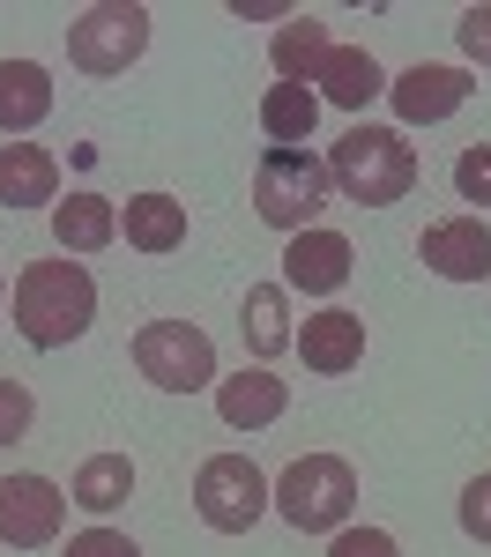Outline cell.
<instances>
[{
	"mask_svg": "<svg viewBox=\"0 0 491 557\" xmlns=\"http://www.w3.org/2000/svg\"><path fill=\"white\" fill-rule=\"evenodd\" d=\"M97 320V283L83 260H30L15 275V335L30 349H67Z\"/></svg>",
	"mask_w": 491,
	"mask_h": 557,
	"instance_id": "obj_1",
	"label": "cell"
},
{
	"mask_svg": "<svg viewBox=\"0 0 491 557\" xmlns=\"http://www.w3.org/2000/svg\"><path fill=\"white\" fill-rule=\"evenodd\" d=\"M328 178H335V194L357 201V209H395L402 194L417 186V149H409L402 127H365V120H357V127L328 149Z\"/></svg>",
	"mask_w": 491,
	"mask_h": 557,
	"instance_id": "obj_2",
	"label": "cell"
},
{
	"mask_svg": "<svg viewBox=\"0 0 491 557\" xmlns=\"http://www.w3.org/2000/svg\"><path fill=\"white\" fill-rule=\"evenodd\" d=\"M328 194H335V178H328V157H312V149H275L268 141L261 164H254V215H261L268 231H312V215L328 209Z\"/></svg>",
	"mask_w": 491,
	"mask_h": 557,
	"instance_id": "obj_3",
	"label": "cell"
},
{
	"mask_svg": "<svg viewBox=\"0 0 491 557\" xmlns=\"http://www.w3.org/2000/svg\"><path fill=\"white\" fill-rule=\"evenodd\" d=\"M268 498H275V513L291 520L298 535H335V528H351L357 469L343 461V454H306V461L283 469V483H275Z\"/></svg>",
	"mask_w": 491,
	"mask_h": 557,
	"instance_id": "obj_4",
	"label": "cell"
},
{
	"mask_svg": "<svg viewBox=\"0 0 491 557\" xmlns=\"http://www.w3.org/2000/svg\"><path fill=\"white\" fill-rule=\"evenodd\" d=\"M142 52H149V8H134V0H105L67 23V60L83 75H127Z\"/></svg>",
	"mask_w": 491,
	"mask_h": 557,
	"instance_id": "obj_5",
	"label": "cell"
},
{
	"mask_svg": "<svg viewBox=\"0 0 491 557\" xmlns=\"http://www.w3.org/2000/svg\"><path fill=\"white\" fill-rule=\"evenodd\" d=\"M134 372L164 394H201L217 380V343L194 327V320H149L134 335Z\"/></svg>",
	"mask_w": 491,
	"mask_h": 557,
	"instance_id": "obj_6",
	"label": "cell"
},
{
	"mask_svg": "<svg viewBox=\"0 0 491 557\" xmlns=\"http://www.w3.org/2000/svg\"><path fill=\"white\" fill-rule=\"evenodd\" d=\"M268 491H275V483H268L246 454H217V461H201V475H194V513L209 520L217 535H246V528L275 506Z\"/></svg>",
	"mask_w": 491,
	"mask_h": 557,
	"instance_id": "obj_7",
	"label": "cell"
},
{
	"mask_svg": "<svg viewBox=\"0 0 491 557\" xmlns=\"http://www.w3.org/2000/svg\"><path fill=\"white\" fill-rule=\"evenodd\" d=\"M67 520V491L45 475H0V543L8 550H45Z\"/></svg>",
	"mask_w": 491,
	"mask_h": 557,
	"instance_id": "obj_8",
	"label": "cell"
},
{
	"mask_svg": "<svg viewBox=\"0 0 491 557\" xmlns=\"http://www.w3.org/2000/svg\"><path fill=\"white\" fill-rule=\"evenodd\" d=\"M417 260L446 283H484L491 275V223L484 215H446L417 238Z\"/></svg>",
	"mask_w": 491,
	"mask_h": 557,
	"instance_id": "obj_9",
	"label": "cell"
},
{
	"mask_svg": "<svg viewBox=\"0 0 491 557\" xmlns=\"http://www.w3.org/2000/svg\"><path fill=\"white\" fill-rule=\"evenodd\" d=\"M469 67H432V60H417L409 75H395L388 83V97H395V120L402 127H432V120H446V112H462L469 104Z\"/></svg>",
	"mask_w": 491,
	"mask_h": 557,
	"instance_id": "obj_10",
	"label": "cell"
},
{
	"mask_svg": "<svg viewBox=\"0 0 491 557\" xmlns=\"http://www.w3.org/2000/svg\"><path fill=\"white\" fill-rule=\"evenodd\" d=\"M291 349L306 357V372L343 380L351 364H365V320H357V312H343V305H328V312H312L306 327L291 335Z\"/></svg>",
	"mask_w": 491,
	"mask_h": 557,
	"instance_id": "obj_11",
	"label": "cell"
},
{
	"mask_svg": "<svg viewBox=\"0 0 491 557\" xmlns=\"http://www.w3.org/2000/svg\"><path fill=\"white\" fill-rule=\"evenodd\" d=\"M283 283L306 290V298H335L351 283V238L343 231H298L291 253H283Z\"/></svg>",
	"mask_w": 491,
	"mask_h": 557,
	"instance_id": "obj_12",
	"label": "cell"
},
{
	"mask_svg": "<svg viewBox=\"0 0 491 557\" xmlns=\"http://www.w3.org/2000/svg\"><path fill=\"white\" fill-rule=\"evenodd\" d=\"M60 201V157L38 141H0V209H45Z\"/></svg>",
	"mask_w": 491,
	"mask_h": 557,
	"instance_id": "obj_13",
	"label": "cell"
},
{
	"mask_svg": "<svg viewBox=\"0 0 491 557\" xmlns=\"http://www.w3.org/2000/svg\"><path fill=\"white\" fill-rule=\"evenodd\" d=\"M283 409H291V386L275 380L268 364L238 372V380H217V417H223L231 431H268Z\"/></svg>",
	"mask_w": 491,
	"mask_h": 557,
	"instance_id": "obj_14",
	"label": "cell"
},
{
	"mask_svg": "<svg viewBox=\"0 0 491 557\" xmlns=\"http://www.w3.org/2000/svg\"><path fill=\"white\" fill-rule=\"evenodd\" d=\"M320 104H343V112H365L380 89H388V75H380V60L365 52V45H328V60H320Z\"/></svg>",
	"mask_w": 491,
	"mask_h": 557,
	"instance_id": "obj_15",
	"label": "cell"
},
{
	"mask_svg": "<svg viewBox=\"0 0 491 557\" xmlns=\"http://www.w3.org/2000/svg\"><path fill=\"white\" fill-rule=\"evenodd\" d=\"M52 238H60V253H97L120 238V209L105 194H67V201H52Z\"/></svg>",
	"mask_w": 491,
	"mask_h": 557,
	"instance_id": "obj_16",
	"label": "cell"
},
{
	"mask_svg": "<svg viewBox=\"0 0 491 557\" xmlns=\"http://www.w3.org/2000/svg\"><path fill=\"white\" fill-rule=\"evenodd\" d=\"M52 112V75L38 60H0V134H30Z\"/></svg>",
	"mask_w": 491,
	"mask_h": 557,
	"instance_id": "obj_17",
	"label": "cell"
},
{
	"mask_svg": "<svg viewBox=\"0 0 491 557\" xmlns=\"http://www.w3.org/2000/svg\"><path fill=\"white\" fill-rule=\"evenodd\" d=\"M120 231H127L134 253H179L186 246V201H172V194H134Z\"/></svg>",
	"mask_w": 491,
	"mask_h": 557,
	"instance_id": "obj_18",
	"label": "cell"
},
{
	"mask_svg": "<svg viewBox=\"0 0 491 557\" xmlns=\"http://www.w3.org/2000/svg\"><path fill=\"white\" fill-rule=\"evenodd\" d=\"M134 491V461L127 454H89L83 469H75V491H67V506H83V513H120Z\"/></svg>",
	"mask_w": 491,
	"mask_h": 557,
	"instance_id": "obj_19",
	"label": "cell"
},
{
	"mask_svg": "<svg viewBox=\"0 0 491 557\" xmlns=\"http://www.w3.org/2000/svg\"><path fill=\"white\" fill-rule=\"evenodd\" d=\"M312 120H320V89H306V83H275L261 97V127L275 149H306Z\"/></svg>",
	"mask_w": 491,
	"mask_h": 557,
	"instance_id": "obj_20",
	"label": "cell"
},
{
	"mask_svg": "<svg viewBox=\"0 0 491 557\" xmlns=\"http://www.w3.org/2000/svg\"><path fill=\"white\" fill-rule=\"evenodd\" d=\"M328 23H312V15H291L283 30H275V45H268V60H275V75L283 83H306L312 89V75H320V60H328Z\"/></svg>",
	"mask_w": 491,
	"mask_h": 557,
	"instance_id": "obj_21",
	"label": "cell"
},
{
	"mask_svg": "<svg viewBox=\"0 0 491 557\" xmlns=\"http://www.w3.org/2000/svg\"><path fill=\"white\" fill-rule=\"evenodd\" d=\"M238 335H246V349H254L261 364L291 349V320H283V283H254V290H246V312H238Z\"/></svg>",
	"mask_w": 491,
	"mask_h": 557,
	"instance_id": "obj_22",
	"label": "cell"
},
{
	"mask_svg": "<svg viewBox=\"0 0 491 557\" xmlns=\"http://www.w3.org/2000/svg\"><path fill=\"white\" fill-rule=\"evenodd\" d=\"M454 194L477 201V209H491V141H477V149L454 157Z\"/></svg>",
	"mask_w": 491,
	"mask_h": 557,
	"instance_id": "obj_23",
	"label": "cell"
},
{
	"mask_svg": "<svg viewBox=\"0 0 491 557\" xmlns=\"http://www.w3.org/2000/svg\"><path fill=\"white\" fill-rule=\"evenodd\" d=\"M30 417H38V401H30V386H23V380H8V372H0V446H15V438L30 431Z\"/></svg>",
	"mask_w": 491,
	"mask_h": 557,
	"instance_id": "obj_24",
	"label": "cell"
},
{
	"mask_svg": "<svg viewBox=\"0 0 491 557\" xmlns=\"http://www.w3.org/2000/svg\"><path fill=\"white\" fill-rule=\"evenodd\" d=\"M328 557H402V550H395V535H388V528H335Z\"/></svg>",
	"mask_w": 491,
	"mask_h": 557,
	"instance_id": "obj_25",
	"label": "cell"
},
{
	"mask_svg": "<svg viewBox=\"0 0 491 557\" xmlns=\"http://www.w3.org/2000/svg\"><path fill=\"white\" fill-rule=\"evenodd\" d=\"M454 38H462V60L469 67H491V8H462Z\"/></svg>",
	"mask_w": 491,
	"mask_h": 557,
	"instance_id": "obj_26",
	"label": "cell"
},
{
	"mask_svg": "<svg viewBox=\"0 0 491 557\" xmlns=\"http://www.w3.org/2000/svg\"><path fill=\"white\" fill-rule=\"evenodd\" d=\"M462 535H469V543H491V475H477V483L462 491Z\"/></svg>",
	"mask_w": 491,
	"mask_h": 557,
	"instance_id": "obj_27",
	"label": "cell"
},
{
	"mask_svg": "<svg viewBox=\"0 0 491 557\" xmlns=\"http://www.w3.org/2000/svg\"><path fill=\"white\" fill-rule=\"evenodd\" d=\"M67 557H142V550H134L120 528H83V535L67 543Z\"/></svg>",
	"mask_w": 491,
	"mask_h": 557,
	"instance_id": "obj_28",
	"label": "cell"
},
{
	"mask_svg": "<svg viewBox=\"0 0 491 557\" xmlns=\"http://www.w3.org/2000/svg\"><path fill=\"white\" fill-rule=\"evenodd\" d=\"M0 298H8V275H0Z\"/></svg>",
	"mask_w": 491,
	"mask_h": 557,
	"instance_id": "obj_29",
	"label": "cell"
}]
</instances>
